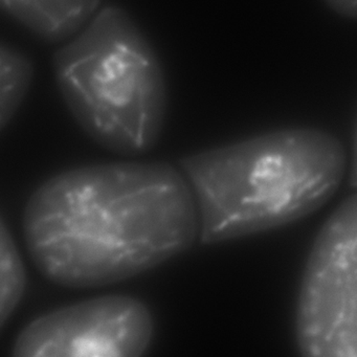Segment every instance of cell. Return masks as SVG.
Here are the masks:
<instances>
[{"label":"cell","instance_id":"6da1fadb","mask_svg":"<svg viewBox=\"0 0 357 357\" xmlns=\"http://www.w3.org/2000/svg\"><path fill=\"white\" fill-rule=\"evenodd\" d=\"M24 234L49 281L102 287L191 248L197 213L185 177L168 162L89 165L55 175L33 193Z\"/></svg>","mask_w":357,"mask_h":357},{"label":"cell","instance_id":"7a4b0ae2","mask_svg":"<svg viewBox=\"0 0 357 357\" xmlns=\"http://www.w3.org/2000/svg\"><path fill=\"white\" fill-rule=\"evenodd\" d=\"M346 165L335 135L298 127L187 156L178 169L193 196L198 239L216 244L317 212L337 191Z\"/></svg>","mask_w":357,"mask_h":357},{"label":"cell","instance_id":"3957f363","mask_svg":"<svg viewBox=\"0 0 357 357\" xmlns=\"http://www.w3.org/2000/svg\"><path fill=\"white\" fill-rule=\"evenodd\" d=\"M56 82L79 126L98 145L135 156L155 147L168 89L155 50L122 8L108 6L54 56Z\"/></svg>","mask_w":357,"mask_h":357},{"label":"cell","instance_id":"277c9868","mask_svg":"<svg viewBox=\"0 0 357 357\" xmlns=\"http://www.w3.org/2000/svg\"><path fill=\"white\" fill-rule=\"evenodd\" d=\"M296 325L304 356L356 357V195L337 206L315 238L301 283Z\"/></svg>","mask_w":357,"mask_h":357},{"label":"cell","instance_id":"5b68a950","mask_svg":"<svg viewBox=\"0 0 357 357\" xmlns=\"http://www.w3.org/2000/svg\"><path fill=\"white\" fill-rule=\"evenodd\" d=\"M147 305L122 294L99 296L37 317L16 338L20 357H137L149 348Z\"/></svg>","mask_w":357,"mask_h":357},{"label":"cell","instance_id":"8992f818","mask_svg":"<svg viewBox=\"0 0 357 357\" xmlns=\"http://www.w3.org/2000/svg\"><path fill=\"white\" fill-rule=\"evenodd\" d=\"M102 0H0V12L49 43H66L96 13Z\"/></svg>","mask_w":357,"mask_h":357},{"label":"cell","instance_id":"52a82bcc","mask_svg":"<svg viewBox=\"0 0 357 357\" xmlns=\"http://www.w3.org/2000/svg\"><path fill=\"white\" fill-rule=\"evenodd\" d=\"M34 76L30 58L0 41V131L15 116Z\"/></svg>","mask_w":357,"mask_h":357},{"label":"cell","instance_id":"ba28073f","mask_svg":"<svg viewBox=\"0 0 357 357\" xmlns=\"http://www.w3.org/2000/svg\"><path fill=\"white\" fill-rule=\"evenodd\" d=\"M26 286L24 261L0 217V330L20 305Z\"/></svg>","mask_w":357,"mask_h":357},{"label":"cell","instance_id":"9c48e42d","mask_svg":"<svg viewBox=\"0 0 357 357\" xmlns=\"http://www.w3.org/2000/svg\"><path fill=\"white\" fill-rule=\"evenodd\" d=\"M331 11L347 20H355L357 14V0H324Z\"/></svg>","mask_w":357,"mask_h":357}]
</instances>
